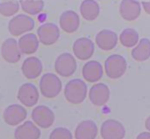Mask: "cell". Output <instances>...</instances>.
Returning <instances> with one entry per match:
<instances>
[{
    "instance_id": "17",
    "label": "cell",
    "mask_w": 150,
    "mask_h": 139,
    "mask_svg": "<svg viewBox=\"0 0 150 139\" xmlns=\"http://www.w3.org/2000/svg\"><path fill=\"white\" fill-rule=\"evenodd\" d=\"M118 36L117 35L110 29H103L97 33L96 36V43L103 51H111L117 43Z\"/></svg>"
},
{
    "instance_id": "10",
    "label": "cell",
    "mask_w": 150,
    "mask_h": 139,
    "mask_svg": "<svg viewBox=\"0 0 150 139\" xmlns=\"http://www.w3.org/2000/svg\"><path fill=\"white\" fill-rule=\"evenodd\" d=\"M39 91L37 88L30 83L22 84L17 94L19 101L27 107H32L35 105L39 100Z\"/></svg>"
},
{
    "instance_id": "24",
    "label": "cell",
    "mask_w": 150,
    "mask_h": 139,
    "mask_svg": "<svg viewBox=\"0 0 150 139\" xmlns=\"http://www.w3.org/2000/svg\"><path fill=\"white\" fill-rule=\"evenodd\" d=\"M20 6L28 15H37L44 8L43 0H20Z\"/></svg>"
},
{
    "instance_id": "25",
    "label": "cell",
    "mask_w": 150,
    "mask_h": 139,
    "mask_svg": "<svg viewBox=\"0 0 150 139\" xmlns=\"http://www.w3.org/2000/svg\"><path fill=\"white\" fill-rule=\"evenodd\" d=\"M119 41L121 44L125 47L130 48L135 46L139 41V36L138 32L131 28L125 29L119 35Z\"/></svg>"
},
{
    "instance_id": "4",
    "label": "cell",
    "mask_w": 150,
    "mask_h": 139,
    "mask_svg": "<svg viewBox=\"0 0 150 139\" xmlns=\"http://www.w3.org/2000/svg\"><path fill=\"white\" fill-rule=\"evenodd\" d=\"M35 28V21L28 14L14 15L8 23V30L13 36H21Z\"/></svg>"
},
{
    "instance_id": "8",
    "label": "cell",
    "mask_w": 150,
    "mask_h": 139,
    "mask_svg": "<svg viewBox=\"0 0 150 139\" xmlns=\"http://www.w3.org/2000/svg\"><path fill=\"white\" fill-rule=\"evenodd\" d=\"M73 56L80 60H88L95 52V44L88 37H80L73 43Z\"/></svg>"
},
{
    "instance_id": "27",
    "label": "cell",
    "mask_w": 150,
    "mask_h": 139,
    "mask_svg": "<svg viewBox=\"0 0 150 139\" xmlns=\"http://www.w3.org/2000/svg\"><path fill=\"white\" fill-rule=\"evenodd\" d=\"M49 139H72V134L68 128H57L50 133Z\"/></svg>"
},
{
    "instance_id": "7",
    "label": "cell",
    "mask_w": 150,
    "mask_h": 139,
    "mask_svg": "<svg viewBox=\"0 0 150 139\" xmlns=\"http://www.w3.org/2000/svg\"><path fill=\"white\" fill-rule=\"evenodd\" d=\"M124 125L117 120H106L101 127V136L103 139H123L125 136Z\"/></svg>"
},
{
    "instance_id": "18",
    "label": "cell",
    "mask_w": 150,
    "mask_h": 139,
    "mask_svg": "<svg viewBox=\"0 0 150 139\" xmlns=\"http://www.w3.org/2000/svg\"><path fill=\"white\" fill-rule=\"evenodd\" d=\"M103 76V67L96 60L88 61L82 67V76L88 83H96Z\"/></svg>"
},
{
    "instance_id": "15",
    "label": "cell",
    "mask_w": 150,
    "mask_h": 139,
    "mask_svg": "<svg viewBox=\"0 0 150 139\" xmlns=\"http://www.w3.org/2000/svg\"><path fill=\"white\" fill-rule=\"evenodd\" d=\"M21 72L27 79H36L42 72V63L38 58L30 56L23 61L21 65Z\"/></svg>"
},
{
    "instance_id": "16",
    "label": "cell",
    "mask_w": 150,
    "mask_h": 139,
    "mask_svg": "<svg viewBox=\"0 0 150 139\" xmlns=\"http://www.w3.org/2000/svg\"><path fill=\"white\" fill-rule=\"evenodd\" d=\"M119 13L124 20L132 21L140 15L141 5L137 0H122L119 6Z\"/></svg>"
},
{
    "instance_id": "23",
    "label": "cell",
    "mask_w": 150,
    "mask_h": 139,
    "mask_svg": "<svg viewBox=\"0 0 150 139\" xmlns=\"http://www.w3.org/2000/svg\"><path fill=\"white\" fill-rule=\"evenodd\" d=\"M132 57L137 61H145L150 57V40L142 38L132 51Z\"/></svg>"
},
{
    "instance_id": "3",
    "label": "cell",
    "mask_w": 150,
    "mask_h": 139,
    "mask_svg": "<svg viewBox=\"0 0 150 139\" xmlns=\"http://www.w3.org/2000/svg\"><path fill=\"white\" fill-rule=\"evenodd\" d=\"M127 69L126 59L119 54L109 56L104 63V71L110 79H118L124 76Z\"/></svg>"
},
{
    "instance_id": "11",
    "label": "cell",
    "mask_w": 150,
    "mask_h": 139,
    "mask_svg": "<svg viewBox=\"0 0 150 139\" xmlns=\"http://www.w3.org/2000/svg\"><path fill=\"white\" fill-rule=\"evenodd\" d=\"M28 113L26 108L18 104L10 105L7 106L3 113L4 120L10 126H16L23 122L27 118Z\"/></svg>"
},
{
    "instance_id": "9",
    "label": "cell",
    "mask_w": 150,
    "mask_h": 139,
    "mask_svg": "<svg viewBox=\"0 0 150 139\" xmlns=\"http://www.w3.org/2000/svg\"><path fill=\"white\" fill-rule=\"evenodd\" d=\"M31 117L34 122L42 128H49L53 125L55 120L53 111L46 105H37L35 107L32 111Z\"/></svg>"
},
{
    "instance_id": "29",
    "label": "cell",
    "mask_w": 150,
    "mask_h": 139,
    "mask_svg": "<svg viewBox=\"0 0 150 139\" xmlns=\"http://www.w3.org/2000/svg\"><path fill=\"white\" fill-rule=\"evenodd\" d=\"M136 139H150V132H142L138 135Z\"/></svg>"
},
{
    "instance_id": "6",
    "label": "cell",
    "mask_w": 150,
    "mask_h": 139,
    "mask_svg": "<svg viewBox=\"0 0 150 139\" xmlns=\"http://www.w3.org/2000/svg\"><path fill=\"white\" fill-rule=\"evenodd\" d=\"M37 37L39 42L44 45H52L56 43L60 37V30L57 25L47 22L42 24L37 29Z\"/></svg>"
},
{
    "instance_id": "12",
    "label": "cell",
    "mask_w": 150,
    "mask_h": 139,
    "mask_svg": "<svg viewBox=\"0 0 150 139\" xmlns=\"http://www.w3.org/2000/svg\"><path fill=\"white\" fill-rule=\"evenodd\" d=\"M2 58L8 63L14 64L20 61L21 52L18 46V42L14 38L6 39L1 45Z\"/></svg>"
},
{
    "instance_id": "22",
    "label": "cell",
    "mask_w": 150,
    "mask_h": 139,
    "mask_svg": "<svg viewBox=\"0 0 150 139\" xmlns=\"http://www.w3.org/2000/svg\"><path fill=\"white\" fill-rule=\"evenodd\" d=\"M80 13L83 19L92 21L100 14V6L96 0H83L80 6Z\"/></svg>"
},
{
    "instance_id": "26",
    "label": "cell",
    "mask_w": 150,
    "mask_h": 139,
    "mask_svg": "<svg viewBox=\"0 0 150 139\" xmlns=\"http://www.w3.org/2000/svg\"><path fill=\"white\" fill-rule=\"evenodd\" d=\"M20 10V3L17 0L0 1V14L4 17H13Z\"/></svg>"
},
{
    "instance_id": "28",
    "label": "cell",
    "mask_w": 150,
    "mask_h": 139,
    "mask_svg": "<svg viewBox=\"0 0 150 139\" xmlns=\"http://www.w3.org/2000/svg\"><path fill=\"white\" fill-rule=\"evenodd\" d=\"M140 5L142 6L144 11H145L146 14H150V1H143Z\"/></svg>"
},
{
    "instance_id": "5",
    "label": "cell",
    "mask_w": 150,
    "mask_h": 139,
    "mask_svg": "<svg viewBox=\"0 0 150 139\" xmlns=\"http://www.w3.org/2000/svg\"><path fill=\"white\" fill-rule=\"evenodd\" d=\"M54 67L58 76L70 77L76 71L77 62L72 54L69 52H63L56 58Z\"/></svg>"
},
{
    "instance_id": "2",
    "label": "cell",
    "mask_w": 150,
    "mask_h": 139,
    "mask_svg": "<svg viewBox=\"0 0 150 139\" xmlns=\"http://www.w3.org/2000/svg\"><path fill=\"white\" fill-rule=\"evenodd\" d=\"M39 88L43 97L47 98H53L61 92L62 82L57 75L46 73L41 77Z\"/></svg>"
},
{
    "instance_id": "21",
    "label": "cell",
    "mask_w": 150,
    "mask_h": 139,
    "mask_svg": "<svg viewBox=\"0 0 150 139\" xmlns=\"http://www.w3.org/2000/svg\"><path fill=\"white\" fill-rule=\"evenodd\" d=\"M40 136V129L34 122L30 120L25 121L14 131L15 139H39Z\"/></svg>"
},
{
    "instance_id": "1",
    "label": "cell",
    "mask_w": 150,
    "mask_h": 139,
    "mask_svg": "<svg viewBox=\"0 0 150 139\" xmlns=\"http://www.w3.org/2000/svg\"><path fill=\"white\" fill-rule=\"evenodd\" d=\"M64 95L65 99L72 105L81 104L87 98L88 86L81 79H72L65 84Z\"/></svg>"
},
{
    "instance_id": "14",
    "label": "cell",
    "mask_w": 150,
    "mask_h": 139,
    "mask_svg": "<svg viewBox=\"0 0 150 139\" xmlns=\"http://www.w3.org/2000/svg\"><path fill=\"white\" fill-rule=\"evenodd\" d=\"M110 89L109 87L102 83L94 84L88 92V98L91 103L96 106L104 105L110 99Z\"/></svg>"
},
{
    "instance_id": "13",
    "label": "cell",
    "mask_w": 150,
    "mask_h": 139,
    "mask_svg": "<svg viewBox=\"0 0 150 139\" xmlns=\"http://www.w3.org/2000/svg\"><path fill=\"white\" fill-rule=\"evenodd\" d=\"M81 25L79 14L72 10L64 11L59 18V27L63 31L68 34L76 32Z\"/></svg>"
},
{
    "instance_id": "20",
    "label": "cell",
    "mask_w": 150,
    "mask_h": 139,
    "mask_svg": "<svg viewBox=\"0 0 150 139\" xmlns=\"http://www.w3.org/2000/svg\"><path fill=\"white\" fill-rule=\"evenodd\" d=\"M98 134V128L95 121L87 120L80 122L75 128V139H96Z\"/></svg>"
},
{
    "instance_id": "19",
    "label": "cell",
    "mask_w": 150,
    "mask_h": 139,
    "mask_svg": "<svg viewBox=\"0 0 150 139\" xmlns=\"http://www.w3.org/2000/svg\"><path fill=\"white\" fill-rule=\"evenodd\" d=\"M39 39L34 33H26L21 36L18 40V46L21 54L31 55L37 51L39 49Z\"/></svg>"
},
{
    "instance_id": "30",
    "label": "cell",
    "mask_w": 150,
    "mask_h": 139,
    "mask_svg": "<svg viewBox=\"0 0 150 139\" xmlns=\"http://www.w3.org/2000/svg\"><path fill=\"white\" fill-rule=\"evenodd\" d=\"M145 128L150 132V116H148L145 121Z\"/></svg>"
}]
</instances>
